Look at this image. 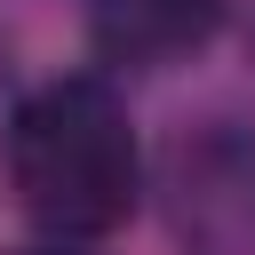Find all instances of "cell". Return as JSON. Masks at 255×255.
<instances>
[{"instance_id":"obj_4","label":"cell","mask_w":255,"mask_h":255,"mask_svg":"<svg viewBox=\"0 0 255 255\" xmlns=\"http://www.w3.org/2000/svg\"><path fill=\"white\" fill-rule=\"evenodd\" d=\"M0 88H8V32H0Z\"/></svg>"},{"instance_id":"obj_2","label":"cell","mask_w":255,"mask_h":255,"mask_svg":"<svg viewBox=\"0 0 255 255\" xmlns=\"http://www.w3.org/2000/svg\"><path fill=\"white\" fill-rule=\"evenodd\" d=\"M223 24V0H96L88 8V32H96V56L104 64H128V72H167L183 56H199Z\"/></svg>"},{"instance_id":"obj_3","label":"cell","mask_w":255,"mask_h":255,"mask_svg":"<svg viewBox=\"0 0 255 255\" xmlns=\"http://www.w3.org/2000/svg\"><path fill=\"white\" fill-rule=\"evenodd\" d=\"M8 255H80V247H48V239H40V247H8Z\"/></svg>"},{"instance_id":"obj_1","label":"cell","mask_w":255,"mask_h":255,"mask_svg":"<svg viewBox=\"0 0 255 255\" xmlns=\"http://www.w3.org/2000/svg\"><path fill=\"white\" fill-rule=\"evenodd\" d=\"M8 183L16 207L48 231V247L112 239L143 199V143L128 96L96 72H64L32 88L8 120Z\"/></svg>"}]
</instances>
